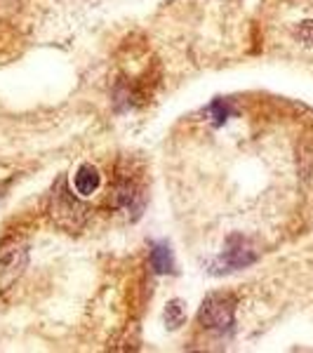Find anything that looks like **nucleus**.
<instances>
[{
	"instance_id": "f257e3e1",
	"label": "nucleus",
	"mask_w": 313,
	"mask_h": 353,
	"mask_svg": "<svg viewBox=\"0 0 313 353\" xmlns=\"http://www.w3.org/2000/svg\"><path fill=\"white\" fill-rule=\"evenodd\" d=\"M50 217L59 229H64L68 233L81 231L85 219H88V208L68 191L66 179H59L50 198Z\"/></svg>"
},
{
	"instance_id": "f03ea898",
	"label": "nucleus",
	"mask_w": 313,
	"mask_h": 353,
	"mask_svg": "<svg viewBox=\"0 0 313 353\" xmlns=\"http://www.w3.org/2000/svg\"><path fill=\"white\" fill-rule=\"evenodd\" d=\"M198 321L210 332H231L233 323H236V299L229 292H214L205 297L201 311H198Z\"/></svg>"
},
{
	"instance_id": "7ed1b4c3",
	"label": "nucleus",
	"mask_w": 313,
	"mask_h": 353,
	"mask_svg": "<svg viewBox=\"0 0 313 353\" xmlns=\"http://www.w3.org/2000/svg\"><path fill=\"white\" fill-rule=\"evenodd\" d=\"M28 266V248L24 241H10L0 243V294L14 288V283L24 276Z\"/></svg>"
},
{
	"instance_id": "20e7f679",
	"label": "nucleus",
	"mask_w": 313,
	"mask_h": 353,
	"mask_svg": "<svg viewBox=\"0 0 313 353\" xmlns=\"http://www.w3.org/2000/svg\"><path fill=\"white\" fill-rule=\"evenodd\" d=\"M254 261H257V252L252 250V245L243 236H231L229 243H226V250L221 252V257L214 261V273L245 269V266L254 264Z\"/></svg>"
},
{
	"instance_id": "39448f33",
	"label": "nucleus",
	"mask_w": 313,
	"mask_h": 353,
	"mask_svg": "<svg viewBox=\"0 0 313 353\" xmlns=\"http://www.w3.org/2000/svg\"><path fill=\"white\" fill-rule=\"evenodd\" d=\"M73 186H76V191L81 193V196H92V193H97V189L101 186L99 170L90 163L81 165L76 176H73Z\"/></svg>"
},
{
	"instance_id": "423d86ee",
	"label": "nucleus",
	"mask_w": 313,
	"mask_h": 353,
	"mask_svg": "<svg viewBox=\"0 0 313 353\" xmlns=\"http://www.w3.org/2000/svg\"><path fill=\"white\" fill-rule=\"evenodd\" d=\"M151 269L156 273H172L174 271L172 250H170L168 243H153V248H151Z\"/></svg>"
},
{
	"instance_id": "0eeeda50",
	"label": "nucleus",
	"mask_w": 313,
	"mask_h": 353,
	"mask_svg": "<svg viewBox=\"0 0 313 353\" xmlns=\"http://www.w3.org/2000/svg\"><path fill=\"white\" fill-rule=\"evenodd\" d=\"M186 321V309H184V301L172 299L165 309V325L170 330H177L181 323Z\"/></svg>"
},
{
	"instance_id": "6e6552de",
	"label": "nucleus",
	"mask_w": 313,
	"mask_h": 353,
	"mask_svg": "<svg viewBox=\"0 0 313 353\" xmlns=\"http://www.w3.org/2000/svg\"><path fill=\"white\" fill-rule=\"evenodd\" d=\"M205 113H208V118L212 121L214 128H219V125H224L226 121H229V116L233 111H231V106L226 104L224 99H217V101H212V104L208 106V111H205Z\"/></svg>"
},
{
	"instance_id": "1a4fd4ad",
	"label": "nucleus",
	"mask_w": 313,
	"mask_h": 353,
	"mask_svg": "<svg viewBox=\"0 0 313 353\" xmlns=\"http://www.w3.org/2000/svg\"><path fill=\"white\" fill-rule=\"evenodd\" d=\"M297 38L304 45H313V21H304V24H299Z\"/></svg>"
}]
</instances>
